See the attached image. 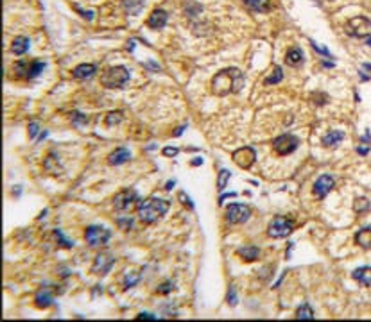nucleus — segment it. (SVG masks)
<instances>
[{"instance_id":"1","label":"nucleus","mask_w":371,"mask_h":322,"mask_svg":"<svg viewBox=\"0 0 371 322\" xmlns=\"http://www.w3.org/2000/svg\"><path fill=\"white\" fill-rule=\"evenodd\" d=\"M244 84V76L239 68H226V70H221L217 76L212 79V91L215 95L224 97L228 93H233V91H239L240 86Z\"/></svg>"},{"instance_id":"2","label":"nucleus","mask_w":371,"mask_h":322,"mask_svg":"<svg viewBox=\"0 0 371 322\" xmlns=\"http://www.w3.org/2000/svg\"><path fill=\"white\" fill-rule=\"evenodd\" d=\"M169 212V202L163 201V199H149L143 204L138 206V218L143 222V224H154L162 218L165 213Z\"/></svg>"},{"instance_id":"3","label":"nucleus","mask_w":371,"mask_h":322,"mask_svg":"<svg viewBox=\"0 0 371 322\" xmlns=\"http://www.w3.org/2000/svg\"><path fill=\"white\" fill-rule=\"evenodd\" d=\"M127 79H129V70L126 66H112L101 76V84L108 90H113V88H122Z\"/></svg>"},{"instance_id":"4","label":"nucleus","mask_w":371,"mask_h":322,"mask_svg":"<svg viewBox=\"0 0 371 322\" xmlns=\"http://www.w3.org/2000/svg\"><path fill=\"white\" fill-rule=\"evenodd\" d=\"M294 231V222L287 216H275L267 227V235L271 238H285Z\"/></svg>"},{"instance_id":"5","label":"nucleus","mask_w":371,"mask_h":322,"mask_svg":"<svg viewBox=\"0 0 371 322\" xmlns=\"http://www.w3.org/2000/svg\"><path fill=\"white\" fill-rule=\"evenodd\" d=\"M110 238H112V231L102 226H90L86 227V231H85V240L88 242L90 247L106 245Z\"/></svg>"},{"instance_id":"6","label":"nucleus","mask_w":371,"mask_h":322,"mask_svg":"<svg viewBox=\"0 0 371 322\" xmlns=\"http://www.w3.org/2000/svg\"><path fill=\"white\" fill-rule=\"evenodd\" d=\"M346 32L351 36H357V38H366V36L371 34V20L366 16L350 18L348 24H346Z\"/></svg>"},{"instance_id":"7","label":"nucleus","mask_w":371,"mask_h":322,"mask_svg":"<svg viewBox=\"0 0 371 322\" xmlns=\"http://www.w3.org/2000/svg\"><path fill=\"white\" fill-rule=\"evenodd\" d=\"M298 145H300V140L292 134H282L273 140V149H275V152L280 154V156H289V154H292V152L298 149Z\"/></svg>"},{"instance_id":"8","label":"nucleus","mask_w":371,"mask_h":322,"mask_svg":"<svg viewBox=\"0 0 371 322\" xmlns=\"http://www.w3.org/2000/svg\"><path fill=\"white\" fill-rule=\"evenodd\" d=\"M249 215H251V210L246 204H229L226 210V218L229 224H242L248 220Z\"/></svg>"},{"instance_id":"9","label":"nucleus","mask_w":371,"mask_h":322,"mask_svg":"<svg viewBox=\"0 0 371 322\" xmlns=\"http://www.w3.org/2000/svg\"><path fill=\"white\" fill-rule=\"evenodd\" d=\"M138 201V195L135 190H122L118 191L117 195L113 197V206L118 212H124V210H129V208Z\"/></svg>"},{"instance_id":"10","label":"nucleus","mask_w":371,"mask_h":322,"mask_svg":"<svg viewBox=\"0 0 371 322\" xmlns=\"http://www.w3.org/2000/svg\"><path fill=\"white\" fill-rule=\"evenodd\" d=\"M255 160H257V152H255V149H251V147H242V149H239V151L233 152L235 165L240 166V168H244V170L251 168V165L255 163Z\"/></svg>"},{"instance_id":"11","label":"nucleus","mask_w":371,"mask_h":322,"mask_svg":"<svg viewBox=\"0 0 371 322\" xmlns=\"http://www.w3.org/2000/svg\"><path fill=\"white\" fill-rule=\"evenodd\" d=\"M113 263H115V258H113L112 254H108V252H101V254H97L95 262H93L92 272H93V274L106 276L108 272H110V268L113 267Z\"/></svg>"},{"instance_id":"12","label":"nucleus","mask_w":371,"mask_h":322,"mask_svg":"<svg viewBox=\"0 0 371 322\" xmlns=\"http://www.w3.org/2000/svg\"><path fill=\"white\" fill-rule=\"evenodd\" d=\"M334 188V177L330 176H321L314 185V193L317 199H325L328 195V191Z\"/></svg>"},{"instance_id":"13","label":"nucleus","mask_w":371,"mask_h":322,"mask_svg":"<svg viewBox=\"0 0 371 322\" xmlns=\"http://www.w3.org/2000/svg\"><path fill=\"white\" fill-rule=\"evenodd\" d=\"M167 18L169 15L163 9H154L147 18V26L153 27V29H162L167 24Z\"/></svg>"},{"instance_id":"14","label":"nucleus","mask_w":371,"mask_h":322,"mask_svg":"<svg viewBox=\"0 0 371 322\" xmlns=\"http://www.w3.org/2000/svg\"><path fill=\"white\" fill-rule=\"evenodd\" d=\"M52 301H54V297H52V290L51 288H41L40 292L36 294L34 297V304L38 308H49L52 304Z\"/></svg>"},{"instance_id":"15","label":"nucleus","mask_w":371,"mask_h":322,"mask_svg":"<svg viewBox=\"0 0 371 322\" xmlns=\"http://www.w3.org/2000/svg\"><path fill=\"white\" fill-rule=\"evenodd\" d=\"M129 160H131L129 151L124 149V147H118L117 151H113L112 154H110L108 163H110V165H122V163H126V161H129Z\"/></svg>"},{"instance_id":"16","label":"nucleus","mask_w":371,"mask_h":322,"mask_svg":"<svg viewBox=\"0 0 371 322\" xmlns=\"http://www.w3.org/2000/svg\"><path fill=\"white\" fill-rule=\"evenodd\" d=\"M237 254H239L244 262H255V260H258L260 256V249L255 245H246V247H240L239 251H237Z\"/></svg>"},{"instance_id":"17","label":"nucleus","mask_w":371,"mask_h":322,"mask_svg":"<svg viewBox=\"0 0 371 322\" xmlns=\"http://www.w3.org/2000/svg\"><path fill=\"white\" fill-rule=\"evenodd\" d=\"M27 51H29V38H26V36H16L15 40H13V45H11V52L15 55H22V54H26Z\"/></svg>"},{"instance_id":"18","label":"nucleus","mask_w":371,"mask_h":322,"mask_svg":"<svg viewBox=\"0 0 371 322\" xmlns=\"http://www.w3.org/2000/svg\"><path fill=\"white\" fill-rule=\"evenodd\" d=\"M353 279L362 287H371V267H361L353 272Z\"/></svg>"},{"instance_id":"19","label":"nucleus","mask_w":371,"mask_h":322,"mask_svg":"<svg viewBox=\"0 0 371 322\" xmlns=\"http://www.w3.org/2000/svg\"><path fill=\"white\" fill-rule=\"evenodd\" d=\"M95 65H79L74 68V72H72V76L76 77V79H88V77H92L93 74H95Z\"/></svg>"},{"instance_id":"20","label":"nucleus","mask_w":371,"mask_h":322,"mask_svg":"<svg viewBox=\"0 0 371 322\" xmlns=\"http://www.w3.org/2000/svg\"><path fill=\"white\" fill-rule=\"evenodd\" d=\"M244 4L248 5L249 9L257 11V13H267L271 9L269 0H244Z\"/></svg>"},{"instance_id":"21","label":"nucleus","mask_w":371,"mask_h":322,"mask_svg":"<svg viewBox=\"0 0 371 322\" xmlns=\"http://www.w3.org/2000/svg\"><path fill=\"white\" fill-rule=\"evenodd\" d=\"M285 63L290 66H298L303 63V52L300 51V49H289V52H287V55H285Z\"/></svg>"},{"instance_id":"22","label":"nucleus","mask_w":371,"mask_h":322,"mask_svg":"<svg viewBox=\"0 0 371 322\" xmlns=\"http://www.w3.org/2000/svg\"><path fill=\"white\" fill-rule=\"evenodd\" d=\"M355 242L362 249H370L371 247V227H364L355 235Z\"/></svg>"},{"instance_id":"23","label":"nucleus","mask_w":371,"mask_h":322,"mask_svg":"<svg viewBox=\"0 0 371 322\" xmlns=\"http://www.w3.org/2000/svg\"><path fill=\"white\" fill-rule=\"evenodd\" d=\"M344 140V133L342 131H330L328 134L323 138V145L325 147H336L339 145L341 141Z\"/></svg>"},{"instance_id":"24","label":"nucleus","mask_w":371,"mask_h":322,"mask_svg":"<svg viewBox=\"0 0 371 322\" xmlns=\"http://www.w3.org/2000/svg\"><path fill=\"white\" fill-rule=\"evenodd\" d=\"M296 319H298V321H312V319H314V310H312L309 304H301V306L296 310Z\"/></svg>"},{"instance_id":"25","label":"nucleus","mask_w":371,"mask_h":322,"mask_svg":"<svg viewBox=\"0 0 371 322\" xmlns=\"http://www.w3.org/2000/svg\"><path fill=\"white\" fill-rule=\"evenodd\" d=\"M43 68H45V63H43V61H31L29 66H27V79H32V77L40 76Z\"/></svg>"},{"instance_id":"26","label":"nucleus","mask_w":371,"mask_h":322,"mask_svg":"<svg viewBox=\"0 0 371 322\" xmlns=\"http://www.w3.org/2000/svg\"><path fill=\"white\" fill-rule=\"evenodd\" d=\"M142 0H124V9L129 13V15H137L138 11L142 9Z\"/></svg>"},{"instance_id":"27","label":"nucleus","mask_w":371,"mask_h":322,"mask_svg":"<svg viewBox=\"0 0 371 322\" xmlns=\"http://www.w3.org/2000/svg\"><path fill=\"white\" fill-rule=\"evenodd\" d=\"M370 149H371V134L366 133V134L361 138V145H357V152L362 154V156H366L368 152H370Z\"/></svg>"},{"instance_id":"28","label":"nucleus","mask_w":371,"mask_h":322,"mask_svg":"<svg viewBox=\"0 0 371 322\" xmlns=\"http://www.w3.org/2000/svg\"><path fill=\"white\" fill-rule=\"evenodd\" d=\"M124 120V115L122 111H112V113H108L106 115V126L112 127V126H117V124H120V122Z\"/></svg>"},{"instance_id":"29","label":"nucleus","mask_w":371,"mask_h":322,"mask_svg":"<svg viewBox=\"0 0 371 322\" xmlns=\"http://www.w3.org/2000/svg\"><path fill=\"white\" fill-rule=\"evenodd\" d=\"M229 177H231V174H229L228 170H221L219 172V179H217V190L219 191H224V188L228 187V181H229Z\"/></svg>"},{"instance_id":"30","label":"nucleus","mask_w":371,"mask_h":322,"mask_svg":"<svg viewBox=\"0 0 371 322\" xmlns=\"http://www.w3.org/2000/svg\"><path fill=\"white\" fill-rule=\"evenodd\" d=\"M284 79V72H282V68L280 66H275V70H273V74H271L267 79H265V84H276V82H280V80Z\"/></svg>"},{"instance_id":"31","label":"nucleus","mask_w":371,"mask_h":322,"mask_svg":"<svg viewBox=\"0 0 371 322\" xmlns=\"http://www.w3.org/2000/svg\"><path fill=\"white\" fill-rule=\"evenodd\" d=\"M353 210H355L357 213H364L370 210V201H368L366 197H361V199H357L355 204H353Z\"/></svg>"},{"instance_id":"32","label":"nucleus","mask_w":371,"mask_h":322,"mask_svg":"<svg viewBox=\"0 0 371 322\" xmlns=\"http://www.w3.org/2000/svg\"><path fill=\"white\" fill-rule=\"evenodd\" d=\"M54 237H56L57 240H59L61 247H66V249H72V247H74V242H72V240H66V238L63 237V233L59 231V229H56V231H54Z\"/></svg>"},{"instance_id":"33","label":"nucleus","mask_w":371,"mask_h":322,"mask_svg":"<svg viewBox=\"0 0 371 322\" xmlns=\"http://www.w3.org/2000/svg\"><path fill=\"white\" fill-rule=\"evenodd\" d=\"M172 290H174V283L172 281H165L156 288V292L160 294V295H165V294L172 292Z\"/></svg>"},{"instance_id":"34","label":"nucleus","mask_w":371,"mask_h":322,"mask_svg":"<svg viewBox=\"0 0 371 322\" xmlns=\"http://www.w3.org/2000/svg\"><path fill=\"white\" fill-rule=\"evenodd\" d=\"M118 226L122 227L124 231H129V229L133 227V220L129 218V216H127V218H118Z\"/></svg>"},{"instance_id":"35","label":"nucleus","mask_w":371,"mask_h":322,"mask_svg":"<svg viewBox=\"0 0 371 322\" xmlns=\"http://www.w3.org/2000/svg\"><path fill=\"white\" fill-rule=\"evenodd\" d=\"M140 279V274H135V276H129V277H126V283H124V288H131L135 283Z\"/></svg>"},{"instance_id":"36","label":"nucleus","mask_w":371,"mask_h":322,"mask_svg":"<svg viewBox=\"0 0 371 322\" xmlns=\"http://www.w3.org/2000/svg\"><path fill=\"white\" fill-rule=\"evenodd\" d=\"M38 131H40V126H38V122H31V124H29V136H31V138H36Z\"/></svg>"},{"instance_id":"37","label":"nucleus","mask_w":371,"mask_h":322,"mask_svg":"<svg viewBox=\"0 0 371 322\" xmlns=\"http://www.w3.org/2000/svg\"><path fill=\"white\" fill-rule=\"evenodd\" d=\"M70 116H72V122H74V124H79V122L85 124V122H86V116L81 115V113H72Z\"/></svg>"},{"instance_id":"38","label":"nucleus","mask_w":371,"mask_h":322,"mask_svg":"<svg viewBox=\"0 0 371 322\" xmlns=\"http://www.w3.org/2000/svg\"><path fill=\"white\" fill-rule=\"evenodd\" d=\"M228 299H229V304H231V306H235V304H237V295H235V287H233V285L229 287V295H228Z\"/></svg>"},{"instance_id":"39","label":"nucleus","mask_w":371,"mask_h":322,"mask_svg":"<svg viewBox=\"0 0 371 322\" xmlns=\"http://www.w3.org/2000/svg\"><path fill=\"white\" fill-rule=\"evenodd\" d=\"M163 154H165V156L172 158V156H176V154H178V149H176V147H165V149H163Z\"/></svg>"},{"instance_id":"40","label":"nucleus","mask_w":371,"mask_h":322,"mask_svg":"<svg viewBox=\"0 0 371 322\" xmlns=\"http://www.w3.org/2000/svg\"><path fill=\"white\" fill-rule=\"evenodd\" d=\"M137 319H138V321H156V317L151 315V313H140Z\"/></svg>"},{"instance_id":"41","label":"nucleus","mask_w":371,"mask_h":322,"mask_svg":"<svg viewBox=\"0 0 371 322\" xmlns=\"http://www.w3.org/2000/svg\"><path fill=\"white\" fill-rule=\"evenodd\" d=\"M228 197H235V193H228ZM224 199H226V195H223V197H221V199H219V204H223Z\"/></svg>"},{"instance_id":"42","label":"nucleus","mask_w":371,"mask_h":322,"mask_svg":"<svg viewBox=\"0 0 371 322\" xmlns=\"http://www.w3.org/2000/svg\"><path fill=\"white\" fill-rule=\"evenodd\" d=\"M183 129H185V127H178V131L174 133V134H176V136H179V134H181V133H183Z\"/></svg>"},{"instance_id":"43","label":"nucleus","mask_w":371,"mask_h":322,"mask_svg":"<svg viewBox=\"0 0 371 322\" xmlns=\"http://www.w3.org/2000/svg\"><path fill=\"white\" fill-rule=\"evenodd\" d=\"M172 187H174V181H169V183H167V187H165V188H167V190H171Z\"/></svg>"},{"instance_id":"44","label":"nucleus","mask_w":371,"mask_h":322,"mask_svg":"<svg viewBox=\"0 0 371 322\" xmlns=\"http://www.w3.org/2000/svg\"><path fill=\"white\" fill-rule=\"evenodd\" d=\"M203 163V160H196V161H192V165H201Z\"/></svg>"},{"instance_id":"45","label":"nucleus","mask_w":371,"mask_h":322,"mask_svg":"<svg viewBox=\"0 0 371 322\" xmlns=\"http://www.w3.org/2000/svg\"><path fill=\"white\" fill-rule=\"evenodd\" d=\"M364 68H368V70H371V65H364Z\"/></svg>"},{"instance_id":"46","label":"nucleus","mask_w":371,"mask_h":322,"mask_svg":"<svg viewBox=\"0 0 371 322\" xmlns=\"http://www.w3.org/2000/svg\"><path fill=\"white\" fill-rule=\"evenodd\" d=\"M368 45L371 47V36H370V38H368Z\"/></svg>"}]
</instances>
